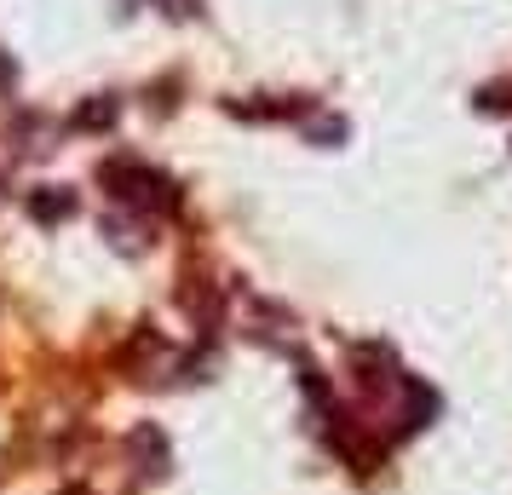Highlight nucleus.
<instances>
[{
  "label": "nucleus",
  "instance_id": "obj_1",
  "mask_svg": "<svg viewBox=\"0 0 512 495\" xmlns=\"http://www.w3.org/2000/svg\"><path fill=\"white\" fill-rule=\"evenodd\" d=\"M98 179H104V190H110L116 202H127V208H144V213L179 208V185H173L167 173H156V167H144V162H110V167H98Z\"/></svg>",
  "mask_w": 512,
  "mask_h": 495
},
{
  "label": "nucleus",
  "instance_id": "obj_7",
  "mask_svg": "<svg viewBox=\"0 0 512 495\" xmlns=\"http://www.w3.org/2000/svg\"><path fill=\"white\" fill-rule=\"evenodd\" d=\"M18 87V64H12V52H0V93H12Z\"/></svg>",
  "mask_w": 512,
  "mask_h": 495
},
{
  "label": "nucleus",
  "instance_id": "obj_2",
  "mask_svg": "<svg viewBox=\"0 0 512 495\" xmlns=\"http://www.w3.org/2000/svg\"><path fill=\"white\" fill-rule=\"evenodd\" d=\"M70 213H75V190H64V185L29 190V219H35V225H64Z\"/></svg>",
  "mask_w": 512,
  "mask_h": 495
},
{
  "label": "nucleus",
  "instance_id": "obj_3",
  "mask_svg": "<svg viewBox=\"0 0 512 495\" xmlns=\"http://www.w3.org/2000/svg\"><path fill=\"white\" fill-rule=\"evenodd\" d=\"M116 116H121V104L104 93V98H87V104L75 110V127H81V133H110V127H116Z\"/></svg>",
  "mask_w": 512,
  "mask_h": 495
},
{
  "label": "nucleus",
  "instance_id": "obj_4",
  "mask_svg": "<svg viewBox=\"0 0 512 495\" xmlns=\"http://www.w3.org/2000/svg\"><path fill=\"white\" fill-rule=\"evenodd\" d=\"M472 104H478L484 116H501V110H512V81H489V87L472 98Z\"/></svg>",
  "mask_w": 512,
  "mask_h": 495
},
{
  "label": "nucleus",
  "instance_id": "obj_8",
  "mask_svg": "<svg viewBox=\"0 0 512 495\" xmlns=\"http://www.w3.org/2000/svg\"><path fill=\"white\" fill-rule=\"evenodd\" d=\"M70 495H87V490H70Z\"/></svg>",
  "mask_w": 512,
  "mask_h": 495
},
{
  "label": "nucleus",
  "instance_id": "obj_5",
  "mask_svg": "<svg viewBox=\"0 0 512 495\" xmlns=\"http://www.w3.org/2000/svg\"><path fill=\"white\" fill-rule=\"evenodd\" d=\"M305 133H311V139H317V144H340V139H346V121H340V116H334V121H311V127H305Z\"/></svg>",
  "mask_w": 512,
  "mask_h": 495
},
{
  "label": "nucleus",
  "instance_id": "obj_6",
  "mask_svg": "<svg viewBox=\"0 0 512 495\" xmlns=\"http://www.w3.org/2000/svg\"><path fill=\"white\" fill-rule=\"evenodd\" d=\"M156 6H162L167 18H196L202 12V0H156Z\"/></svg>",
  "mask_w": 512,
  "mask_h": 495
}]
</instances>
